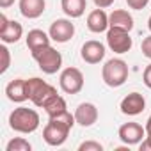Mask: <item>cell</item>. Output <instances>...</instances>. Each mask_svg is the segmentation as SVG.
<instances>
[{
  "label": "cell",
  "instance_id": "obj_1",
  "mask_svg": "<svg viewBox=\"0 0 151 151\" xmlns=\"http://www.w3.org/2000/svg\"><path fill=\"white\" fill-rule=\"evenodd\" d=\"M77 123L75 121V116H71L68 110L57 116H52L43 130V139L48 146H62L73 128V124Z\"/></svg>",
  "mask_w": 151,
  "mask_h": 151
},
{
  "label": "cell",
  "instance_id": "obj_2",
  "mask_svg": "<svg viewBox=\"0 0 151 151\" xmlns=\"http://www.w3.org/2000/svg\"><path fill=\"white\" fill-rule=\"evenodd\" d=\"M9 126L18 133H32L39 128V114L27 107H18L9 116Z\"/></svg>",
  "mask_w": 151,
  "mask_h": 151
},
{
  "label": "cell",
  "instance_id": "obj_3",
  "mask_svg": "<svg viewBox=\"0 0 151 151\" xmlns=\"http://www.w3.org/2000/svg\"><path fill=\"white\" fill-rule=\"evenodd\" d=\"M128 64L123 59H110L101 69V78L109 87H121L128 80Z\"/></svg>",
  "mask_w": 151,
  "mask_h": 151
},
{
  "label": "cell",
  "instance_id": "obj_4",
  "mask_svg": "<svg viewBox=\"0 0 151 151\" xmlns=\"http://www.w3.org/2000/svg\"><path fill=\"white\" fill-rule=\"evenodd\" d=\"M34 60L37 62L39 69L46 75H53L60 69L62 66V55L60 52H57L53 46H45V48H39V50H34L30 52Z\"/></svg>",
  "mask_w": 151,
  "mask_h": 151
},
{
  "label": "cell",
  "instance_id": "obj_5",
  "mask_svg": "<svg viewBox=\"0 0 151 151\" xmlns=\"http://www.w3.org/2000/svg\"><path fill=\"white\" fill-rule=\"evenodd\" d=\"M27 93H29V100L36 105V107H43L52 96L57 94V89L50 84H46L43 78H29L27 80Z\"/></svg>",
  "mask_w": 151,
  "mask_h": 151
},
{
  "label": "cell",
  "instance_id": "obj_6",
  "mask_svg": "<svg viewBox=\"0 0 151 151\" xmlns=\"http://www.w3.org/2000/svg\"><path fill=\"white\" fill-rule=\"evenodd\" d=\"M59 84L66 94H78L84 89V75L78 68H66L60 73Z\"/></svg>",
  "mask_w": 151,
  "mask_h": 151
},
{
  "label": "cell",
  "instance_id": "obj_7",
  "mask_svg": "<svg viewBox=\"0 0 151 151\" xmlns=\"http://www.w3.org/2000/svg\"><path fill=\"white\" fill-rule=\"evenodd\" d=\"M107 45H109V48L114 53H128L132 50V46H133V41H132L128 30L116 29V27H109Z\"/></svg>",
  "mask_w": 151,
  "mask_h": 151
},
{
  "label": "cell",
  "instance_id": "obj_8",
  "mask_svg": "<svg viewBox=\"0 0 151 151\" xmlns=\"http://www.w3.org/2000/svg\"><path fill=\"white\" fill-rule=\"evenodd\" d=\"M22 36H23L22 23H18L14 20H7V16L4 13L0 14V39L6 45H11V43H18Z\"/></svg>",
  "mask_w": 151,
  "mask_h": 151
},
{
  "label": "cell",
  "instance_id": "obj_9",
  "mask_svg": "<svg viewBox=\"0 0 151 151\" xmlns=\"http://www.w3.org/2000/svg\"><path fill=\"white\" fill-rule=\"evenodd\" d=\"M48 34H50V37H52L55 43H68V41L75 36V25L71 23V20L59 18V20H55V22L50 25Z\"/></svg>",
  "mask_w": 151,
  "mask_h": 151
},
{
  "label": "cell",
  "instance_id": "obj_10",
  "mask_svg": "<svg viewBox=\"0 0 151 151\" xmlns=\"http://www.w3.org/2000/svg\"><path fill=\"white\" fill-rule=\"evenodd\" d=\"M117 133L126 146H133V144H139L142 137H146V128H142L139 123H124Z\"/></svg>",
  "mask_w": 151,
  "mask_h": 151
},
{
  "label": "cell",
  "instance_id": "obj_11",
  "mask_svg": "<svg viewBox=\"0 0 151 151\" xmlns=\"http://www.w3.org/2000/svg\"><path fill=\"white\" fill-rule=\"evenodd\" d=\"M146 109V100L140 93H130L121 100V112L126 116H139Z\"/></svg>",
  "mask_w": 151,
  "mask_h": 151
},
{
  "label": "cell",
  "instance_id": "obj_12",
  "mask_svg": "<svg viewBox=\"0 0 151 151\" xmlns=\"http://www.w3.org/2000/svg\"><path fill=\"white\" fill-rule=\"evenodd\" d=\"M80 55H82V60H86L87 64H98L105 57V45L100 41H94V39L87 41V43H84Z\"/></svg>",
  "mask_w": 151,
  "mask_h": 151
},
{
  "label": "cell",
  "instance_id": "obj_13",
  "mask_svg": "<svg viewBox=\"0 0 151 151\" xmlns=\"http://www.w3.org/2000/svg\"><path fill=\"white\" fill-rule=\"evenodd\" d=\"M75 121L84 128L93 126L98 121V109L93 103H80L75 110Z\"/></svg>",
  "mask_w": 151,
  "mask_h": 151
},
{
  "label": "cell",
  "instance_id": "obj_14",
  "mask_svg": "<svg viewBox=\"0 0 151 151\" xmlns=\"http://www.w3.org/2000/svg\"><path fill=\"white\" fill-rule=\"evenodd\" d=\"M6 94L11 101L14 103H23L25 100H29V93H27V80L23 78H14L7 84L6 87Z\"/></svg>",
  "mask_w": 151,
  "mask_h": 151
},
{
  "label": "cell",
  "instance_id": "obj_15",
  "mask_svg": "<svg viewBox=\"0 0 151 151\" xmlns=\"http://www.w3.org/2000/svg\"><path fill=\"white\" fill-rule=\"evenodd\" d=\"M109 14L103 11V9H94L89 13L87 16V29L94 34H100V32H105L109 29Z\"/></svg>",
  "mask_w": 151,
  "mask_h": 151
},
{
  "label": "cell",
  "instance_id": "obj_16",
  "mask_svg": "<svg viewBox=\"0 0 151 151\" xmlns=\"http://www.w3.org/2000/svg\"><path fill=\"white\" fill-rule=\"evenodd\" d=\"M45 0H20V13L29 20H36L45 13Z\"/></svg>",
  "mask_w": 151,
  "mask_h": 151
},
{
  "label": "cell",
  "instance_id": "obj_17",
  "mask_svg": "<svg viewBox=\"0 0 151 151\" xmlns=\"http://www.w3.org/2000/svg\"><path fill=\"white\" fill-rule=\"evenodd\" d=\"M109 25L116 27V29H123V30H132L133 29V18L128 11L124 9H116L109 14Z\"/></svg>",
  "mask_w": 151,
  "mask_h": 151
},
{
  "label": "cell",
  "instance_id": "obj_18",
  "mask_svg": "<svg viewBox=\"0 0 151 151\" xmlns=\"http://www.w3.org/2000/svg\"><path fill=\"white\" fill-rule=\"evenodd\" d=\"M50 34H46L45 30H39V29H34L27 34V48L30 52L34 50H39V48H45V46H50Z\"/></svg>",
  "mask_w": 151,
  "mask_h": 151
},
{
  "label": "cell",
  "instance_id": "obj_19",
  "mask_svg": "<svg viewBox=\"0 0 151 151\" xmlns=\"http://www.w3.org/2000/svg\"><path fill=\"white\" fill-rule=\"evenodd\" d=\"M60 6L66 16L69 18H80L86 13L87 0H60Z\"/></svg>",
  "mask_w": 151,
  "mask_h": 151
},
{
  "label": "cell",
  "instance_id": "obj_20",
  "mask_svg": "<svg viewBox=\"0 0 151 151\" xmlns=\"http://www.w3.org/2000/svg\"><path fill=\"white\" fill-rule=\"evenodd\" d=\"M43 109H45V112L48 114V117H52V116H57V114L66 112V110H68V105H66V100H64L62 96L55 94V96H52V98L43 105Z\"/></svg>",
  "mask_w": 151,
  "mask_h": 151
},
{
  "label": "cell",
  "instance_id": "obj_21",
  "mask_svg": "<svg viewBox=\"0 0 151 151\" xmlns=\"http://www.w3.org/2000/svg\"><path fill=\"white\" fill-rule=\"evenodd\" d=\"M30 149H32L30 142L25 140L23 137H16V139L9 140L6 146V151H30Z\"/></svg>",
  "mask_w": 151,
  "mask_h": 151
},
{
  "label": "cell",
  "instance_id": "obj_22",
  "mask_svg": "<svg viewBox=\"0 0 151 151\" xmlns=\"http://www.w3.org/2000/svg\"><path fill=\"white\" fill-rule=\"evenodd\" d=\"M0 53H2V68H0V73H6L9 69V66H11V53H9L6 45L0 46Z\"/></svg>",
  "mask_w": 151,
  "mask_h": 151
},
{
  "label": "cell",
  "instance_id": "obj_23",
  "mask_svg": "<svg viewBox=\"0 0 151 151\" xmlns=\"http://www.w3.org/2000/svg\"><path fill=\"white\" fill-rule=\"evenodd\" d=\"M103 146L100 142H94V140H87V142H82L78 146V151H101Z\"/></svg>",
  "mask_w": 151,
  "mask_h": 151
},
{
  "label": "cell",
  "instance_id": "obj_24",
  "mask_svg": "<svg viewBox=\"0 0 151 151\" xmlns=\"http://www.w3.org/2000/svg\"><path fill=\"white\" fill-rule=\"evenodd\" d=\"M126 4L130 9H135V11H140L144 9L147 4H149V0H126Z\"/></svg>",
  "mask_w": 151,
  "mask_h": 151
},
{
  "label": "cell",
  "instance_id": "obj_25",
  "mask_svg": "<svg viewBox=\"0 0 151 151\" xmlns=\"http://www.w3.org/2000/svg\"><path fill=\"white\" fill-rule=\"evenodd\" d=\"M140 50H142V53H144V57H147V59H151V36H147V37H144V41H142V45H140Z\"/></svg>",
  "mask_w": 151,
  "mask_h": 151
},
{
  "label": "cell",
  "instance_id": "obj_26",
  "mask_svg": "<svg viewBox=\"0 0 151 151\" xmlns=\"http://www.w3.org/2000/svg\"><path fill=\"white\" fill-rule=\"evenodd\" d=\"M142 80H144V86H146L147 89H151V64L146 66V69H144V73H142Z\"/></svg>",
  "mask_w": 151,
  "mask_h": 151
},
{
  "label": "cell",
  "instance_id": "obj_27",
  "mask_svg": "<svg viewBox=\"0 0 151 151\" xmlns=\"http://www.w3.org/2000/svg\"><path fill=\"white\" fill-rule=\"evenodd\" d=\"M93 2H94L96 7H100V9H107V7H110V6L116 2V0H93Z\"/></svg>",
  "mask_w": 151,
  "mask_h": 151
},
{
  "label": "cell",
  "instance_id": "obj_28",
  "mask_svg": "<svg viewBox=\"0 0 151 151\" xmlns=\"http://www.w3.org/2000/svg\"><path fill=\"white\" fill-rule=\"evenodd\" d=\"M140 151H151V139L146 137L142 142H140Z\"/></svg>",
  "mask_w": 151,
  "mask_h": 151
},
{
  "label": "cell",
  "instance_id": "obj_29",
  "mask_svg": "<svg viewBox=\"0 0 151 151\" xmlns=\"http://www.w3.org/2000/svg\"><path fill=\"white\" fill-rule=\"evenodd\" d=\"M13 4H14V0H0V7H2V9H7Z\"/></svg>",
  "mask_w": 151,
  "mask_h": 151
},
{
  "label": "cell",
  "instance_id": "obj_30",
  "mask_svg": "<svg viewBox=\"0 0 151 151\" xmlns=\"http://www.w3.org/2000/svg\"><path fill=\"white\" fill-rule=\"evenodd\" d=\"M146 137H149L151 139V116H149V119H147V123H146Z\"/></svg>",
  "mask_w": 151,
  "mask_h": 151
},
{
  "label": "cell",
  "instance_id": "obj_31",
  "mask_svg": "<svg viewBox=\"0 0 151 151\" xmlns=\"http://www.w3.org/2000/svg\"><path fill=\"white\" fill-rule=\"evenodd\" d=\"M147 27H149V30H151V16H149V22H147Z\"/></svg>",
  "mask_w": 151,
  "mask_h": 151
}]
</instances>
